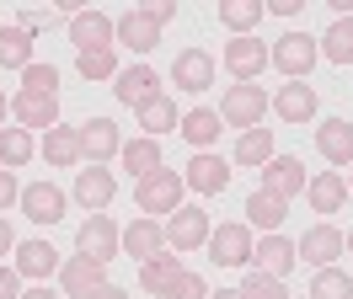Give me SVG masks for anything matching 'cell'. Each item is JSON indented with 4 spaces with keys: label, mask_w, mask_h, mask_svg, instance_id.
I'll return each instance as SVG.
<instances>
[{
    "label": "cell",
    "mask_w": 353,
    "mask_h": 299,
    "mask_svg": "<svg viewBox=\"0 0 353 299\" xmlns=\"http://www.w3.org/2000/svg\"><path fill=\"white\" fill-rule=\"evenodd\" d=\"M182 187H188V182H182L176 171L161 166V171H150V176L134 182V203H139L145 214H176L182 209Z\"/></svg>",
    "instance_id": "obj_1"
},
{
    "label": "cell",
    "mask_w": 353,
    "mask_h": 299,
    "mask_svg": "<svg viewBox=\"0 0 353 299\" xmlns=\"http://www.w3.org/2000/svg\"><path fill=\"white\" fill-rule=\"evenodd\" d=\"M263 112H268V91L263 85H230L220 96V118L225 123H236V128H263Z\"/></svg>",
    "instance_id": "obj_2"
},
{
    "label": "cell",
    "mask_w": 353,
    "mask_h": 299,
    "mask_svg": "<svg viewBox=\"0 0 353 299\" xmlns=\"http://www.w3.org/2000/svg\"><path fill=\"white\" fill-rule=\"evenodd\" d=\"M316 59H321V48H316V38H310V32H284V38L273 43V54H268V64H279L289 81L310 75V70H316Z\"/></svg>",
    "instance_id": "obj_3"
},
{
    "label": "cell",
    "mask_w": 353,
    "mask_h": 299,
    "mask_svg": "<svg viewBox=\"0 0 353 299\" xmlns=\"http://www.w3.org/2000/svg\"><path fill=\"white\" fill-rule=\"evenodd\" d=\"M118 246H123V230L112 225L108 214H91L86 225L75 230V251L91 256V262H112V256H118Z\"/></svg>",
    "instance_id": "obj_4"
},
{
    "label": "cell",
    "mask_w": 353,
    "mask_h": 299,
    "mask_svg": "<svg viewBox=\"0 0 353 299\" xmlns=\"http://www.w3.org/2000/svg\"><path fill=\"white\" fill-rule=\"evenodd\" d=\"M343 251H348V240H343L337 225H310V230L294 240V256H300V262H316V267H332Z\"/></svg>",
    "instance_id": "obj_5"
},
{
    "label": "cell",
    "mask_w": 353,
    "mask_h": 299,
    "mask_svg": "<svg viewBox=\"0 0 353 299\" xmlns=\"http://www.w3.org/2000/svg\"><path fill=\"white\" fill-rule=\"evenodd\" d=\"M209 256L220 267H252V225H220V230H209Z\"/></svg>",
    "instance_id": "obj_6"
},
{
    "label": "cell",
    "mask_w": 353,
    "mask_h": 299,
    "mask_svg": "<svg viewBox=\"0 0 353 299\" xmlns=\"http://www.w3.org/2000/svg\"><path fill=\"white\" fill-rule=\"evenodd\" d=\"M166 246L172 251H193V246H209V214L193 209V203H182L172 214V225H166Z\"/></svg>",
    "instance_id": "obj_7"
},
{
    "label": "cell",
    "mask_w": 353,
    "mask_h": 299,
    "mask_svg": "<svg viewBox=\"0 0 353 299\" xmlns=\"http://www.w3.org/2000/svg\"><path fill=\"white\" fill-rule=\"evenodd\" d=\"M59 283H65V294L75 299H91L102 283H108V262H91V256H70V262H59Z\"/></svg>",
    "instance_id": "obj_8"
},
{
    "label": "cell",
    "mask_w": 353,
    "mask_h": 299,
    "mask_svg": "<svg viewBox=\"0 0 353 299\" xmlns=\"http://www.w3.org/2000/svg\"><path fill=\"white\" fill-rule=\"evenodd\" d=\"M112 38L123 43V48H134V54H150L155 43H161V21H155L145 6H134L129 17H118V21H112Z\"/></svg>",
    "instance_id": "obj_9"
},
{
    "label": "cell",
    "mask_w": 353,
    "mask_h": 299,
    "mask_svg": "<svg viewBox=\"0 0 353 299\" xmlns=\"http://www.w3.org/2000/svg\"><path fill=\"white\" fill-rule=\"evenodd\" d=\"M172 85L176 91H209L214 85V59L203 48H182L172 59Z\"/></svg>",
    "instance_id": "obj_10"
},
{
    "label": "cell",
    "mask_w": 353,
    "mask_h": 299,
    "mask_svg": "<svg viewBox=\"0 0 353 299\" xmlns=\"http://www.w3.org/2000/svg\"><path fill=\"white\" fill-rule=\"evenodd\" d=\"M182 182H188L193 192H225V182H230V161L214 155V150H199V155L188 161V171H182Z\"/></svg>",
    "instance_id": "obj_11"
},
{
    "label": "cell",
    "mask_w": 353,
    "mask_h": 299,
    "mask_svg": "<svg viewBox=\"0 0 353 299\" xmlns=\"http://www.w3.org/2000/svg\"><path fill=\"white\" fill-rule=\"evenodd\" d=\"M22 214L32 219V225H54V219H65V192L43 176V182L22 187Z\"/></svg>",
    "instance_id": "obj_12"
},
{
    "label": "cell",
    "mask_w": 353,
    "mask_h": 299,
    "mask_svg": "<svg viewBox=\"0 0 353 299\" xmlns=\"http://www.w3.org/2000/svg\"><path fill=\"white\" fill-rule=\"evenodd\" d=\"M70 43H75V54H97V48H112V21L102 11H81V17H70Z\"/></svg>",
    "instance_id": "obj_13"
},
{
    "label": "cell",
    "mask_w": 353,
    "mask_h": 299,
    "mask_svg": "<svg viewBox=\"0 0 353 299\" xmlns=\"http://www.w3.org/2000/svg\"><path fill=\"white\" fill-rule=\"evenodd\" d=\"M263 64H268V48L257 38H230L225 43V70L236 75V85H246L252 75H263Z\"/></svg>",
    "instance_id": "obj_14"
},
{
    "label": "cell",
    "mask_w": 353,
    "mask_h": 299,
    "mask_svg": "<svg viewBox=\"0 0 353 299\" xmlns=\"http://www.w3.org/2000/svg\"><path fill=\"white\" fill-rule=\"evenodd\" d=\"M75 198H81L91 214H102L112 198H118V176H112L108 166H86L81 176H75Z\"/></svg>",
    "instance_id": "obj_15"
},
{
    "label": "cell",
    "mask_w": 353,
    "mask_h": 299,
    "mask_svg": "<svg viewBox=\"0 0 353 299\" xmlns=\"http://www.w3.org/2000/svg\"><path fill=\"white\" fill-rule=\"evenodd\" d=\"M305 182H310V171L294 161V155H273L263 166V187L268 192H279V198H294V192H305Z\"/></svg>",
    "instance_id": "obj_16"
},
{
    "label": "cell",
    "mask_w": 353,
    "mask_h": 299,
    "mask_svg": "<svg viewBox=\"0 0 353 299\" xmlns=\"http://www.w3.org/2000/svg\"><path fill=\"white\" fill-rule=\"evenodd\" d=\"M112 85H118L112 96H118L123 107H139L145 96H155V85H161V75H155V70H150L145 59H134L129 70H118V81H112Z\"/></svg>",
    "instance_id": "obj_17"
},
{
    "label": "cell",
    "mask_w": 353,
    "mask_h": 299,
    "mask_svg": "<svg viewBox=\"0 0 353 299\" xmlns=\"http://www.w3.org/2000/svg\"><path fill=\"white\" fill-rule=\"evenodd\" d=\"M11 112L22 128H54L59 123V96H38V91H17L11 96Z\"/></svg>",
    "instance_id": "obj_18"
},
{
    "label": "cell",
    "mask_w": 353,
    "mask_h": 299,
    "mask_svg": "<svg viewBox=\"0 0 353 299\" xmlns=\"http://www.w3.org/2000/svg\"><path fill=\"white\" fill-rule=\"evenodd\" d=\"M81 150L91 155V166L112 161V155L123 150V139H118V123H112V118H91V123H81Z\"/></svg>",
    "instance_id": "obj_19"
},
{
    "label": "cell",
    "mask_w": 353,
    "mask_h": 299,
    "mask_svg": "<svg viewBox=\"0 0 353 299\" xmlns=\"http://www.w3.org/2000/svg\"><path fill=\"white\" fill-rule=\"evenodd\" d=\"M316 150L327 155L332 166H353V123L348 118H327L316 128Z\"/></svg>",
    "instance_id": "obj_20"
},
{
    "label": "cell",
    "mask_w": 353,
    "mask_h": 299,
    "mask_svg": "<svg viewBox=\"0 0 353 299\" xmlns=\"http://www.w3.org/2000/svg\"><path fill=\"white\" fill-rule=\"evenodd\" d=\"M273 112L284 118V123H305V118H316V91H310L305 81H289L273 91Z\"/></svg>",
    "instance_id": "obj_21"
},
{
    "label": "cell",
    "mask_w": 353,
    "mask_h": 299,
    "mask_svg": "<svg viewBox=\"0 0 353 299\" xmlns=\"http://www.w3.org/2000/svg\"><path fill=\"white\" fill-rule=\"evenodd\" d=\"M252 267L268 273V278H284L289 267H294V240H284L279 230L263 235V246H252Z\"/></svg>",
    "instance_id": "obj_22"
},
{
    "label": "cell",
    "mask_w": 353,
    "mask_h": 299,
    "mask_svg": "<svg viewBox=\"0 0 353 299\" xmlns=\"http://www.w3.org/2000/svg\"><path fill=\"white\" fill-rule=\"evenodd\" d=\"M305 198L316 214H337L348 203V176H337V171H321V176H310L305 182Z\"/></svg>",
    "instance_id": "obj_23"
},
{
    "label": "cell",
    "mask_w": 353,
    "mask_h": 299,
    "mask_svg": "<svg viewBox=\"0 0 353 299\" xmlns=\"http://www.w3.org/2000/svg\"><path fill=\"white\" fill-rule=\"evenodd\" d=\"M246 219H252L257 230L273 235V230L289 219V198H279V192H268V187H257L252 198H246Z\"/></svg>",
    "instance_id": "obj_24"
},
{
    "label": "cell",
    "mask_w": 353,
    "mask_h": 299,
    "mask_svg": "<svg viewBox=\"0 0 353 299\" xmlns=\"http://www.w3.org/2000/svg\"><path fill=\"white\" fill-rule=\"evenodd\" d=\"M161 246H166V225H155V219H134L129 230H123V251L134 262H150Z\"/></svg>",
    "instance_id": "obj_25"
},
{
    "label": "cell",
    "mask_w": 353,
    "mask_h": 299,
    "mask_svg": "<svg viewBox=\"0 0 353 299\" xmlns=\"http://www.w3.org/2000/svg\"><path fill=\"white\" fill-rule=\"evenodd\" d=\"M134 112H139V128H145V134H172L176 128V102L172 96H166V91H155V96H145V102L134 107Z\"/></svg>",
    "instance_id": "obj_26"
},
{
    "label": "cell",
    "mask_w": 353,
    "mask_h": 299,
    "mask_svg": "<svg viewBox=\"0 0 353 299\" xmlns=\"http://www.w3.org/2000/svg\"><path fill=\"white\" fill-rule=\"evenodd\" d=\"M43 155H48V166H75L86 150H81V128H70V123H54L48 128V139H43Z\"/></svg>",
    "instance_id": "obj_27"
},
{
    "label": "cell",
    "mask_w": 353,
    "mask_h": 299,
    "mask_svg": "<svg viewBox=\"0 0 353 299\" xmlns=\"http://www.w3.org/2000/svg\"><path fill=\"white\" fill-rule=\"evenodd\" d=\"M220 123H225V118L214 112V107H193V112L182 118V139L199 145V150H209L214 139H220Z\"/></svg>",
    "instance_id": "obj_28"
},
{
    "label": "cell",
    "mask_w": 353,
    "mask_h": 299,
    "mask_svg": "<svg viewBox=\"0 0 353 299\" xmlns=\"http://www.w3.org/2000/svg\"><path fill=\"white\" fill-rule=\"evenodd\" d=\"M17 267H22L27 278H48L59 267V251H54L48 240H22V246H17Z\"/></svg>",
    "instance_id": "obj_29"
},
{
    "label": "cell",
    "mask_w": 353,
    "mask_h": 299,
    "mask_svg": "<svg viewBox=\"0 0 353 299\" xmlns=\"http://www.w3.org/2000/svg\"><path fill=\"white\" fill-rule=\"evenodd\" d=\"M118 155H123V171H129L134 182L150 176V171H161V145H155V139H129Z\"/></svg>",
    "instance_id": "obj_30"
},
{
    "label": "cell",
    "mask_w": 353,
    "mask_h": 299,
    "mask_svg": "<svg viewBox=\"0 0 353 299\" xmlns=\"http://www.w3.org/2000/svg\"><path fill=\"white\" fill-rule=\"evenodd\" d=\"M263 11H268L263 0H220V21L236 32V38H246V32L263 21Z\"/></svg>",
    "instance_id": "obj_31"
},
{
    "label": "cell",
    "mask_w": 353,
    "mask_h": 299,
    "mask_svg": "<svg viewBox=\"0 0 353 299\" xmlns=\"http://www.w3.org/2000/svg\"><path fill=\"white\" fill-rule=\"evenodd\" d=\"M176 273H182V267H176V251H155L150 262H139V283H145L150 294H166Z\"/></svg>",
    "instance_id": "obj_32"
},
{
    "label": "cell",
    "mask_w": 353,
    "mask_h": 299,
    "mask_svg": "<svg viewBox=\"0 0 353 299\" xmlns=\"http://www.w3.org/2000/svg\"><path fill=\"white\" fill-rule=\"evenodd\" d=\"M32 155H38V145H32V134H27L22 123H17V128H6V134H0V166H6V171L27 166Z\"/></svg>",
    "instance_id": "obj_33"
},
{
    "label": "cell",
    "mask_w": 353,
    "mask_h": 299,
    "mask_svg": "<svg viewBox=\"0 0 353 299\" xmlns=\"http://www.w3.org/2000/svg\"><path fill=\"white\" fill-rule=\"evenodd\" d=\"M316 48H321L332 64H353V17H337V21L327 27V38L316 43Z\"/></svg>",
    "instance_id": "obj_34"
},
{
    "label": "cell",
    "mask_w": 353,
    "mask_h": 299,
    "mask_svg": "<svg viewBox=\"0 0 353 299\" xmlns=\"http://www.w3.org/2000/svg\"><path fill=\"white\" fill-rule=\"evenodd\" d=\"M0 64L6 70H27L32 64V38L22 27H0Z\"/></svg>",
    "instance_id": "obj_35"
},
{
    "label": "cell",
    "mask_w": 353,
    "mask_h": 299,
    "mask_svg": "<svg viewBox=\"0 0 353 299\" xmlns=\"http://www.w3.org/2000/svg\"><path fill=\"white\" fill-rule=\"evenodd\" d=\"M236 161L241 166H268L273 161V134L268 128H246L241 139H236Z\"/></svg>",
    "instance_id": "obj_36"
},
{
    "label": "cell",
    "mask_w": 353,
    "mask_h": 299,
    "mask_svg": "<svg viewBox=\"0 0 353 299\" xmlns=\"http://www.w3.org/2000/svg\"><path fill=\"white\" fill-rule=\"evenodd\" d=\"M310 299H353V278L343 267H316L310 278Z\"/></svg>",
    "instance_id": "obj_37"
},
{
    "label": "cell",
    "mask_w": 353,
    "mask_h": 299,
    "mask_svg": "<svg viewBox=\"0 0 353 299\" xmlns=\"http://www.w3.org/2000/svg\"><path fill=\"white\" fill-rule=\"evenodd\" d=\"M75 70L86 75V81H118V54L112 48H97V54H75Z\"/></svg>",
    "instance_id": "obj_38"
},
{
    "label": "cell",
    "mask_w": 353,
    "mask_h": 299,
    "mask_svg": "<svg viewBox=\"0 0 353 299\" xmlns=\"http://www.w3.org/2000/svg\"><path fill=\"white\" fill-rule=\"evenodd\" d=\"M241 299H289V289H284V278H268V273H252L241 278Z\"/></svg>",
    "instance_id": "obj_39"
},
{
    "label": "cell",
    "mask_w": 353,
    "mask_h": 299,
    "mask_svg": "<svg viewBox=\"0 0 353 299\" xmlns=\"http://www.w3.org/2000/svg\"><path fill=\"white\" fill-rule=\"evenodd\" d=\"M22 91L59 96V70H54V64H27V70H22Z\"/></svg>",
    "instance_id": "obj_40"
},
{
    "label": "cell",
    "mask_w": 353,
    "mask_h": 299,
    "mask_svg": "<svg viewBox=\"0 0 353 299\" xmlns=\"http://www.w3.org/2000/svg\"><path fill=\"white\" fill-rule=\"evenodd\" d=\"M161 299H209V283H203L199 273H188V267H182V273L172 278V289H166Z\"/></svg>",
    "instance_id": "obj_41"
},
{
    "label": "cell",
    "mask_w": 353,
    "mask_h": 299,
    "mask_svg": "<svg viewBox=\"0 0 353 299\" xmlns=\"http://www.w3.org/2000/svg\"><path fill=\"white\" fill-rule=\"evenodd\" d=\"M48 21H54V11H22V17H17V27L32 38V32H38V27H48Z\"/></svg>",
    "instance_id": "obj_42"
},
{
    "label": "cell",
    "mask_w": 353,
    "mask_h": 299,
    "mask_svg": "<svg viewBox=\"0 0 353 299\" xmlns=\"http://www.w3.org/2000/svg\"><path fill=\"white\" fill-rule=\"evenodd\" d=\"M0 299H22V278L11 267H0Z\"/></svg>",
    "instance_id": "obj_43"
},
{
    "label": "cell",
    "mask_w": 353,
    "mask_h": 299,
    "mask_svg": "<svg viewBox=\"0 0 353 299\" xmlns=\"http://www.w3.org/2000/svg\"><path fill=\"white\" fill-rule=\"evenodd\" d=\"M145 11H150V17L161 21V27H166V21L176 17V0H150V6H145Z\"/></svg>",
    "instance_id": "obj_44"
},
{
    "label": "cell",
    "mask_w": 353,
    "mask_h": 299,
    "mask_svg": "<svg viewBox=\"0 0 353 299\" xmlns=\"http://www.w3.org/2000/svg\"><path fill=\"white\" fill-rule=\"evenodd\" d=\"M11 203H17V176L0 171V209H11Z\"/></svg>",
    "instance_id": "obj_45"
},
{
    "label": "cell",
    "mask_w": 353,
    "mask_h": 299,
    "mask_svg": "<svg viewBox=\"0 0 353 299\" xmlns=\"http://www.w3.org/2000/svg\"><path fill=\"white\" fill-rule=\"evenodd\" d=\"M268 11H273V17H294V11H300V0H268Z\"/></svg>",
    "instance_id": "obj_46"
},
{
    "label": "cell",
    "mask_w": 353,
    "mask_h": 299,
    "mask_svg": "<svg viewBox=\"0 0 353 299\" xmlns=\"http://www.w3.org/2000/svg\"><path fill=\"white\" fill-rule=\"evenodd\" d=\"M91 299H129V289H118V283H102V289H97Z\"/></svg>",
    "instance_id": "obj_47"
},
{
    "label": "cell",
    "mask_w": 353,
    "mask_h": 299,
    "mask_svg": "<svg viewBox=\"0 0 353 299\" xmlns=\"http://www.w3.org/2000/svg\"><path fill=\"white\" fill-rule=\"evenodd\" d=\"M11 246H17V240H11V225H6V219H0V256L11 251Z\"/></svg>",
    "instance_id": "obj_48"
},
{
    "label": "cell",
    "mask_w": 353,
    "mask_h": 299,
    "mask_svg": "<svg viewBox=\"0 0 353 299\" xmlns=\"http://www.w3.org/2000/svg\"><path fill=\"white\" fill-rule=\"evenodd\" d=\"M209 299H241V289H220V294H209Z\"/></svg>",
    "instance_id": "obj_49"
},
{
    "label": "cell",
    "mask_w": 353,
    "mask_h": 299,
    "mask_svg": "<svg viewBox=\"0 0 353 299\" xmlns=\"http://www.w3.org/2000/svg\"><path fill=\"white\" fill-rule=\"evenodd\" d=\"M22 299H54V294H48V289H27Z\"/></svg>",
    "instance_id": "obj_50"
},
{
    "label": "cell",
    "mask_w": 353,
    "mask_h": 299,
    "mask_svg": "<svg viewBox=\"0 0 353 299\" xmlns=\"http://www.w3.org/2000/svg\"><path fill=\"white\" fill-rule=\"evenodd\" d=\"M0 123H6V91H0Z\"/></svg>",
    "instance_id": "obj_51"
},
{
    "label": "cell",
    "mask_w": 353,
    "mask_h": 299,
    "mask_svg": "<svg viewBox=\"0 0 353 299\" xmlns=\"http://www.w3.org/2000/svg\"><path fill=\"white\" fill-rule=\"evenodd\" d=\"M343 240H348V251H353V225H348V235H343Z\"/></svg>",
    "instance_id": "obj_52"
},
{
    "label": "cell",
    "mask_w": 353,
    "mask_h": 299,
    "mask_svg": "<svg viewBox=\"0 0 353 299\" xmlns=\"http://www.w3.org/2000/svg\"><path fill=\"white\" fill-rule=\"evenodd\" d=\"M348 187H353V182H348Z\"/></svg>",
    "instance_id": "obj_53"
}]
</instances>
